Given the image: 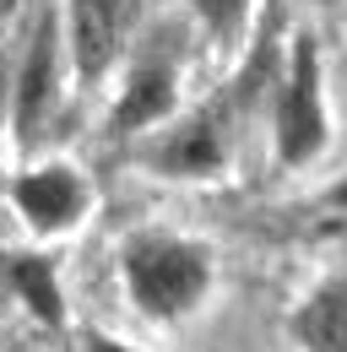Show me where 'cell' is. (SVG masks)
Listing matches in <instances>:
<instances>
[{"instance_id": "7a4b0ae2", "label": "cell", "mask_w": 347, "mask_h": 352, "mask_svg": "<svg viewBox=\"0 0 347 352\" xmlns=\"http://www.w3.org/2000/svg\"><path fill=\"white\" fill-rule=\"evenodd\" d=\"M326 146V103H320V54L315 38H293V60L277 87V157L282 163H309Z\"/></svg>"}, {"instance_id": "277c9868", "label": "cell", "mask_w": 347, "mask_h": 352, "mask_svg": "<svg viewBox=\"0 0 347 352\" xmlns=\"http://www.w3.org/2000/svg\"><path fill=\"white\" fill-rule=\"evenodd\" d=\"M130 0H71V54L82 82H98L125 44Z\"/></svg>"}, {"instance_id": "5bb4252c", "label": "cell", "mask_w": 347, "mask_h": 352, "mask_svg": "<svg viewBox=\"0 0 347 352\" xmlns=\"http://www.w3.org/2000/svg\"><path fill=\"white\" fill-rule=\"evenodd\" d=\"M315 6H326V0H315Z\"/></svg>"}, {"instance_id": "ba28073f", "label": "cell", "mask_w": 347, "mask_h": 352, "mask_svg": "<svg viewBox=\"0 0 347 352\" xmlns=\"http://www.w3.org/2000/svg\"><path fill=\"white\" fill-rule=\"evenodd\" d=\"M293 336H299L309 352H347V276L326 282V287L293 314Z\"/></svg>"}, {"instance_id": "52a82bcc", "label": "cell", "mask_w": 347, "mask_h": 352, "mask_svg": "<svg viewBox=\"0 0 347 352\" xmlns=\"http://www.w3.org/2000/svg\"><path fill=\"white\" fill-rule=\"evenodd\" d=\"M158 168L163 174H217L222 168V120H217V109L185 120L158 146Z\"/></svg>"}, {"instance_id": "8fae6325", "label": "cell", "mask_w": 347, "mask_h": 352, "mask_svg": "<svg viewBox=\"0 0 347 352\" xmlns=\"http://www.w3.org/2000/svg\"><path fill=\"white\" fill-rule=\"evenodd\" d=\"M331 201H337V206H347V179L337 184V190H331Z\"/></svg>"}, {"instance_id": "6da1fadb", "label": "cell", "mask_w": 347, "mask_h": 352, "mask_svg": "<svg viewBox=\"0 0 347 352\" xmlns=\"http://www.w3.org/2000/svg\"><path fill=\"white\" fill-rule=\"evenodd\" d=\"M125 282H130V298L152 320H179L207 298L212 261H207L201 244H185L169 233H141L125 244Z\"/></svg>"}, {"instance_id": "4fadbf2b", "label": "cell", "mask_w": 347, "mask_h": 352, "mask_svg": "<svg viewBox=\"0 0 347 352\" xmlns=\"http://www.w3.org/2000/svg\"><path fill=\"white\" fill-rule=\"evenodd\" d=\"M11 6H17V0H0V11H11Z\"/></svg>"}, {"instance_id": "8992f818", "label": "cell", "mask_w": 347, "mask_h": 352, "mask_svg": "<svg viewBox=\"0 0 347 352\" xmlns=\"http://www.w3.org/2000/svg\"><path fill=\"white\" fill-rule=\"evenodd\" d=\"M174 114V65L169 60H141L125 82V98L114 109V131H147Z\"/></svg>"}, {"instance_id": "9c48e42d", "label": "cell", "mask_w": 347, "mask_h": 352, "mask_svg": "<svg viewBox=\"0 0 347 352\" xmlns=\"http://www.w3.org/2000/svg\"><path fill=\"white\" fill-rule=\"evenodd\" d=\"M11 276H17V287L28 293V304L39 309L49 325H60V287H54L49 265H43V261H33V255H22V261L11 265Z\"/></svg>"}, {"instance_id": "7c38bea8", "label": "cell", "mask_w": 347, "mask_h": 352, "mask_svg": "<svg viewBox=\"0 0 347 352\" xmlns=\"http://www.w3.org/2000/svg\"><path fill=\"white\" fill-rule=\"evenodd\" d=\"M92 352H125V347H109V342H92Z\"/></svg>"}, {"instance_id": "5b68a950", "label": "cell", "mask_w": 347, "mask_h": 352, "mask_svg": "<svg viewBox=\"0 0 347 352\" xmlns=\"http://www.w3.org/2000/svg\"><path fill=\"white\" fill-rule=\"evenodd\" d=\"M87 190L71 168H39V174L17 179V212L33 222L39 233H60L82 217Z\"/></svg>"}, {"instance_id": "3957f363", "label": "cell", "mask_w": 347, "mask_h": 352, "mask_svg": "<svg viewBox=\"0 0 347 352\" xmlns=\"http://www.w3.org/2000/svg\"><path fill=\"white\" fill-rule=\"evenodd\" d=\"M54 71H60V38H54V16H43L28 54H22V65H17V103H11V114H17V135L22 141H39L43 120L54 109V92H60Z\"/></svg>"}, {"instance_id": "30bf717a", "label": "cell", "mask_w": 347, "mask_h": 352, "mask_svg": "<svg viewBox=\"0 0 347 352\" xmlns=\"http://www.w3.org/2000/svg\"><path fill=\"white\" fill-rule=\"evenodd\" d=\"M196 6V16L212 28V33H239V22H244V11H250V0H190Z\"/></svg>"}]
</instances>
